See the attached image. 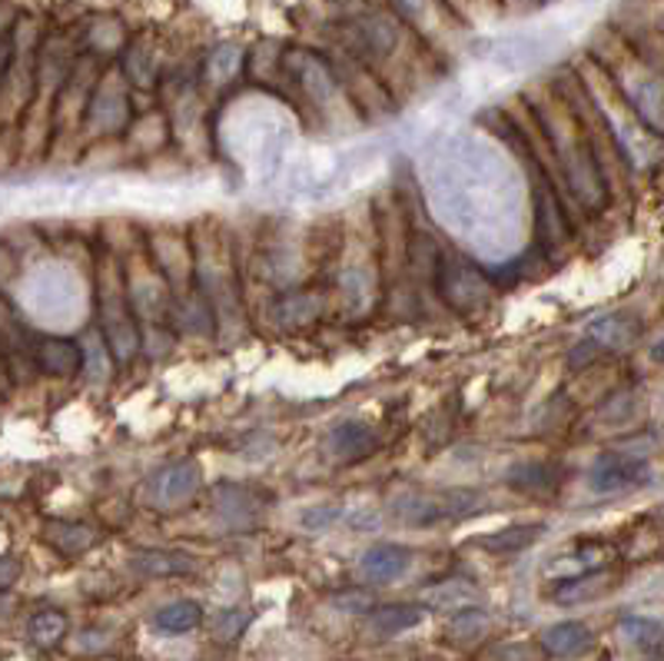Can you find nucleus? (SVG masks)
<instances>
[{"label": "nucleus", "instance_id": "ddd939ff", "mask_svg": "<svg viewBox=\"0 0 664 661\" xmlns=\"http://www.w3.org/2000/svg\"><path fill=\"white\" fill-rule=\"evenodd\" d=\"M200 622H204V609L197 602H187V599L184 602H170V605H163L153 615V625L163 635H187V632L200 629Z\"/></svg>", "mask_w": 664, "mask_h": 661}, {"label": "nucleus", "instance_id": "6ab92c4d", "mask_svg": "<svg viewBox=\"0 0 664 661\" xmlns=\"http://www.w3.org/2000/svg\"><path fill=\"white\" fill-rule=\"evenodd\" d=\"M319 309H323V303H319L313 293H296V296H286V299L276 306V316H279L283 323L303 326V323H313V319L319 316Z\"/></svg>", "mask_w": 664, "mask_h": 661}, {"label": "nucleus", "instance_id": "0eeeda50", "mask_svg": "<svg viewBox=\"0 0 664 661\" xmlns=\"http://www.w3.org/2000/svg\"><path fill=\"white\" fill-rule=\"evenodd\" d=\"M426 615H429V609L416 605V602L379 605V609H369V632L383 635V639H393V635H403V632L416 629Z\"/></svg>", "mask_w": 664, "mask_h": 661}, {"label": "nucleus", "instance_id": "6e6552de", "mask_svg": "<svg viewBox=\"0 0 664 661\" xmlns=\"http://www.w3.org/2000/svg\"><path fill=\"white\" fill-rule=\"evenodd\" d=\"M43 539L60 552V555H83L97 545V532L83 522H67V519H57V522H47L43 525Z\"/></svg>", "mask_w": 664, "mask_h": 661}, {"label": "nucleus", "instance_id": "9d476101", "mask_svg": "<svg viewBox=\"0 0 664 661\" xmlns=\"http://www.w3.org/2000/svg\"><path fill=\"white\" fill-rule=\"evenodd\" d=\"M133 569L153 579H174V575H190L194 572V559L184 552H170V549H140L133 552Z\"/></svg>", "mask_w": 664, "mask_h": 661}, {"label": "nucleus", "instance_id": "423d86ee", "mask_svg": "<svg viewBox=\"0 0 664 661\" xmlns=\"http://www.w3.org/2000/svg\"><path fill=\"white\" fill-rule=\"evenodd\" d=\"M329 452L336 462H363L379 448V436L366 423H343L329 433Z\"/></svg>", "mask_w": 664, "mask_h": 661}, {"label": "nucleus", "instance_id": "bb28decb", "mask_svg": "<svg viewBox=\"0 0 664 661\" xmlns=\"http://www.w3.org/2000/svg\"><path fill=\"white\" fill-rule=\"evenodd\" d=\"M336 605H343V609H369V599L366 595H336Z\"/></svg>", "mask_w": 664, "mask_h": 661}, {"label": "nucleus", "instance_id": "f257e3e1", "mask_svg": "<svg viewBox=\"0 0 664 661\" xmlns=\"http://www.w3.org/2000/svg\"><path fill=\"white\" fill-rule=\"evenodd\" d=\"M478 492L445 489V492H406L396 499V519L406 525H436L445 519H462L478 509Z\"/></svg>", "mask_w": 664, "mask_h": 661}, {"label": "nucleus", "instance_id": "f03ea898", "mask_svg": "<svg viewBox=\"0 0 664 661\" xmlns=\"http://www.w3.org/2000/svg\"><path fill=\"white\" fill-rule=\"evenodd\" d=\"M648 479V458L638 452H605L595 458L588 485L598 495H615V492H628L645 485Z\"/></svg>", "mask_w": 664, "mask_h": 661}, {"label": "nucleus", "instance_id": "2eb2a0df", "mask_svg": "<svg viewBox=\"0 0 664 661\" xmlns=\"http://www.w3.org/2000/svg\"><path fill=\"white\" fill-rule=\"evenodd\" d=\"M535 226H538V243L545 249L558 246V243H568V229H565V220H562V210L558 204L552 200L548 187H538V207H535Z\"/></svg>", "mask_w": 664, "mask_h": 661}, {"label": "nucleus", "instance_id": "c85d7f7f", "mask_svg": "<svg viewBox=\"0 0 664 661\" xmlns=\"http://www.w3.org/2000/svg\"><path fill=\"white\" fill-rule=\"evenodd\" d=\"M7 60H10V43L0 40V80H3V73H7Z\"/></svg>", "mask_w": 664, "mask_h": 661}, {"label": "nucleus", "instance_id": "f3484780", "mask_svg": "<svg viewBox=\"0 0 664 661\" xmlns=\"http://www.w3.org/2000/svg\"><path fill=\"white\" fill-rule=\"evenodd\" d=\"M562 479V472L555 465H545V462H525L518 468L508 472V482L522 492H545V489H555Z\"/></svg>", "mask_w": 664, "mask_h": 661}, {"label": "nucleus", "instance_id": "f8f14e48", "mask_svg": "<svg viewBox=\"0 0 664 661\" xmlns=\"http://www.w3.org/2000/svg\"><path fill=\"white\" fill-rule=\"evenodd\" d=\"M542 532H545L542 522H522V525H508V529L488 532L485 539H478V545L485 552H492V555H515V552L535 545Z\"/></svg>", "mask_w": 664, "mask_h": 661}, {"label": "nucleus", "instance_id": "412c9836", "mask_svg": "<svg viewBox=\"0 0 664 661\" xmlns=\"http://www.w3.org/2000/svg\"><path fill=\"white\" fill-rule=\"evenodd\" d=\"M485 625H488V615H485L482 609H475V605L458 609L455 619L448 622V639H455V642H472V639H478V635L485 632Z\"/></svg>", "mask_w": 664, "mask_h": 661}, {"label": "nucleus", "instance_id": "1a4fd4ad", "mask_svg": "<svg viewBox=\"0 0 664 661\" xmlns=\"http://www.w3.org/2000/svg\"><path fill=\"white\" fill-rule=\"evenodd\" d=\"M608 585H615V572L612 569H588L575 579H562L555 585V602L562 605H575L585 599H595L602 592H608Z\"/></svg>", "mask_w": 664, "mask_h": 661}, {"label": "nucleus", "instance_id": "cd10ccee", "mask_svg": "<svg viewBox=\"0 0 664 661\" xmlns=\"http://www.w3.org/2000/svg\"><path fill=\"white\" fill-rule=\"evenodd\" d=\"M515 652H522V655H525L522 661H532V655H528V649H525V645H515ZM492 655H502L505 661H512V655H508V645H498V649H492Z\"/></svg>", "mask_w": 664, "mask_h": 661}, {"label": "nucleus", "instance_id": "a211bd4d", "mask_svg": "<svg viewBox=\"0 0 664 661\" xmlns=\"http://www.w3.org/2000/svg\"><path fill=\"white\" fill-rule=\"evenodd\" d=\"M632 339H635V329L625 319H598L588 329V343H595L598 349H625L632 346Z\"/></svg>", "mask_w": 664, "mask_h": 661}, {"label": "nucleus", "instance_id": "c756f323", "mask_svg": "<svg viewBox=\"0 0 664 661\" xmlns=\"http://www.w3.org/2000/svg\"><path fill=\"white\" fill-rule=\"evenodd\" d=\"M10 609H13V599L0 589V619H7V615H10Z\"/></svg>", "mask_w": 664, "mask_h": 661}, {"label": "nucleus", "instance_id": "aec40b11", "mask_svg": "<svg viewBox=\"0 0 664 661\" xmlns=\"http://www.w3.org/2000/svg\"><path fill=\"white\" fill-rule=\"evenodd\" d=\"M622 632H625V639H628L632 645H638V649H645V652H658V649H662V625H658L655 619H638V615H632V619L622 622Z\"/></svg>", "mask_w": 664, "mask_h": 661}, {"label": "nucleus", "instance_id": "393cba45", "mask_svg": "<svg viewBox=\"0 0 664 661\" xmlns=\"http://www.w3.org/2000/svg\"><path fill=\"white\" fill-rule=\"evenodd\" d=\"M246 622H249V615H246L242 609H229V612H222L220 619H217V639L232 642V639L246 629Z\"/></svg>", "mask_w": 664, "mask_h": 661}, {"label": "nucleus", "instance_id": "b1692460", "mask_svg": "<svg viewBox=\"0 0 664 661\" xmlns=\"http://www.w3.org/2000/svg\"><path fill=\"white\" fill-rule=\"evenodd\" d=\"M336 519H339V505H313V509L303 512V529L323 532V529H329Z\"/></svg>", "mask_w": 664, "mask_h": 661}, {"label": "nucleus", "instance_id": "4be33fe9", "mask_svg": "<svg viewBox=\"0 0 664 661\" xmlns=\"http://www.w3.org/2000/svg\"><path fill=\"white\" fill-rule=\"evenodd\" d=\"M433 605H452V599H455V605H472L475 599H478V592H475V585H468V582H462V579H448L443 585H436L433 592Z\"/></svg>", "mask_w": 664, "mask_h": 661}, {"label": "nucleus", "instance_id": "dca6fc26", "mask_svg": "<svg viewBox=\"0 0 664 661\" xmlns=\"http://www.w3.org/2000/svg\"><path fill=\"white\" fill-rule=\"evenodd\" d=\"M67 629H70V622H67L63 612L43 609V612H37V615L30 619L27 639H30V645H37V649H57V645L67 639Z\"/></svg>", "mask_w": 664, "mask_h": 661}, {"label": "nucleus", "instance_id": "20e7f679", "mask_svg": "<svg viewBox=\"0 0 664 661\" xmlns=\"http://www.w3.org/2000/svg\"><path fill=\"white\" fill-rule=\"evenodd\" d=\"M413 565V552L406 545L396 542H376L363 552L359 559V575L369 585H393L396 579H403Z\"/></svg>", "mask_w": 664, "mask_h": 661}, {"label": "nucleus", "instance_id": "a878e982", "mask_svg": "<svg viewBox=\"0 0 664 661\" xmlns=\"http://www.w3.org/2000/svg\"><path fill=\"white\" fill-rule=\"evenodd\" d=\"M80 356H83V366L80 369H87L93 379H100L103 376V346H100V336H87V349H80ZM110 363V359H107Z\"/></svg>", "mask_w": 664, "mask_h": 661}, {"label": "nucleus", "instance_id": "39448f33", "mask_svg": "<svg viewBox=\"0 0 664 661\" xmlns=\"http://www.w3.org/2000/svg\"><path fill=\"white\" fill-rule=\"evenodd\" d=\"M33 363L43 376H57V379H70L80 373L83 366V356H80V346L70 343V339H40L37 349H33Z\"/></svg>", "mask_w": 664, "mask_h": 661}, {"label": "nucleus", "instance_id": "5701e85b", "mask_svg": "<svg viewBox=\"0 0 664 661\" xmlns=\"http://www.w3.org/2000/svg\"><path fill=\"white\" fill-rule=\"evenodd\" d=\"M239 63H242V50L232 47V43H226L220 50H214V57H210V77H214L217 83H226V80L236 77Z\"/></svg>", "mask_w": 664, "mask_h": 661}, {"label": "nucleus", "instance_id": "9b49d317", "mask_svg": "<svg viewBox=\"0 0 664 661\" xmlns=\"http://www.w3.org/2000/svg\"><path fill=\"white\" fill-rule=\"evenodd\" d=\"M592 645V632L582 622H558L542 632V649L555 659H572L582 655Z\"/></svg>", "mask_w": 664, "mask_h": 661}, {"label": "nucleus", "instance_id": "7ed1b4c3", "mask_svg": "<svg viewBox=\"0 0 664 661\" xmlns=\"http://www.w3.org/2000/svg\"><path fill=\"white\" fill-rule=\"evenodd\" d=\"M197 489H200V465L190 462V458H184V462H174V465H167L163 472L153 475V482H150V502L157 509L170 512V509L190 502L197 495Z\"/></svg>", "mask_w": 664, "mask_h": 661}, {"label": "nucleus", "instance_id": "4468645a", "mask_svg": "<svg viewBox=\"0 0 664 661\" xmlns=\"http://www.w3.org/2000/svg\"><path fill=\"white\" fill-rule=\"evenodd\" d=\"M214 502H217V512H220L226 522H232V525H246L259 512L256 495L249 489H239V485H220L214 492Z\"/></svg>", "mask_w": 664, "mask_h": 661}]
</instances>
